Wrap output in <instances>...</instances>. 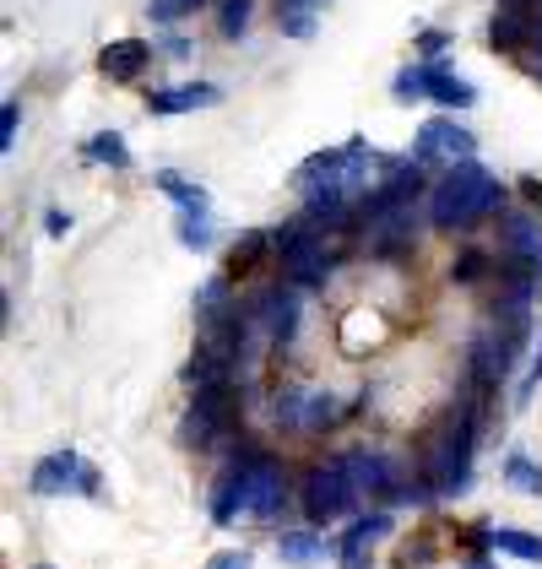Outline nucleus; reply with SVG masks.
Returning a JSON list of instances; mask_svg holds the SVG:
<instances>
[{
  "instance_id": "1",
  "label": "nucleus",
  "mask_w": 542,
  "mask_h": 569,
  "mask_svg": "<svg viewBox=\"0 0 542 569\" xmlns=\"http://www.w3.org/2000/svg\"><path fill=\"white\" fill-rule=\"evenodd\" d=\"M478 418H483V401L461 391V401L434 423V435H429V445H423V472H429V482H434V493H445V499L472 488Z\"/></svg>"
},
{
  "instance_id": "2",
  "label": "nucleus",
  "mask_w": 542,
  "mask_h": 569,
  "mask_svg": "<svg viewBox=\"0 0 542 569\" xmlns=\"http://www.w3.org/2000/svg\"><path fill=\"white\" fill-rule=\"evenodd\" d=\"M499 207H504V184L472 158V163H455L451 174L434 184L429 222H434V228H472V222L494 218Z\"/></svg>"
},
{
  "instance_id": "3",
  "label": "nucleus",
  "mask_w": 542,
  "mask_h": 569,
  "mask_svg": "<svg viewBox=\"0 0 542 569\" xmlns=\"http://www.w3.org/2000/svg\"><path fill=\"white\" fill-rule=\"evenodd\" d=\"M353 505H359V493H353V478H348L342 461L310 467V478H304V510H310V521H342Z\"/></svg>"
},
{
  "instance_id": "4",
  "label": "nucleus",
  "mask_w": 542,
  "mask_h": 569,
  "mask_svg": "<svg viewBox=\"0 0 542 569\" xmlns=\"http://www.w3.org/2000/svg\"><path fill=\"white\" fill-rule=\"evenodd\" d=\"M472 152H478V141H472V131H461L455 120H429L423 131H418V141H412V158L418 163H472Z\"/></svg>"
},
{
  "instance_id": "5",
  "label": "nucleus",
  "mask_w": 542,
  "mask_h": 569,
  "mask_svg": "<svg viewBox=\"0 0 542 569\" xmlns=\"http://www.w3.org/2000/svg\"><path fill=\"white\" fill-rule=\"evenodd\" d=\"M239 478H244V516L250 521H277V510L288 499L282 467L277 461H250V467H239Z\"/></svg>"
},
{
  "instance_id": "6",
  "label": "nucleus",
  "mask_w": 542,
  "mask_h": 569,
  "mask_svg": "<svg viewBox=\"0 0 542 569\" xmlns=\"http://www.w3.org/2000/svg\"><path fill=\"white\" fill-rule=\"evenodd\" d=\"M228 418H233V386H207V391H195V407L184 412V439L212 445Z\"/></svg>"
},
{
  "instance_id": "7",
  "label": "nucleus",
  "mask_w": 542,
  "mask_h": 569,
  "mask_svg": "<svg viewBox=\"0 0 542 569\" xmlns=\"http://www.w3.org/2000/svg\"><path fill=\"white\" fill-rule=\"evenodd\" d=\"M277 418H288L293 429H331L342 418V396L325 391H282L277 396Z\"/></svg>"
},
{
  "instance_id": "8",
  "label": "nucleus",
  "mask_w": 542,
  "mask_h": 569,
  "mask_svg": "<svg viewBox=\"0 0 542 569\" xmlns=\"http://www.w3.org/2000/svg\"><path fill=\"white\" fill-rule=\"evenodd\" d=\"M33 488H39V493H92V488H98V478L88 472V461H82V456L60 450V456L39 461V472H33Z\"/></svg>"
},
{
  "instance_id": "9",
  "label": "nucleus",
  "mask_w": 542,
  "mask_h": 569,
  "mask_svg": "<svg viewBox=\"0 0 542 569\" xmlns=\"http://www.w3.org/2000/svg\"><path fill=\"white\" fill-rule=\"evenodd\" d=\"M342 467H348V478H353V493H359V499H391V493H397V467H391L385 456H374V450L342 456Z\"/></svg>"
},
{
  "instance_id": "10",
  "label": "nucleus",
  "mask_w": 542,
  "mask_h": 569,
  "mask_svg": "<svg viewBox=\"0 0 542 569\" xmlns=\"http://www.w3.org/2000/svg\"><path fill=\"white\" fill-rule=\"evenodd\" d=\"M499 239H504V244H499L504 256L542 266V222H532L526 212H504V218H499Z\"/></svg>"
},
{
  "instance_id": "11",
  "label": "nucleus",
  "mask_w": 542,
  "mask_h": 569,
  "mask_svg": "<svg viewBox=\"0 0 542 569\" xmlns=\"http://www.w3.org/2000/svg\"><path fill=\"white\" fill-rule=\"evenodd\" d=\"M147 54H152V49L141 44V39H120V44H109L98 54V71H103L109 82H131V77H141Z\"/></svg>"
},
{
  "instance_id": "12",
  "label": "nucleus",
  "mask_w": 542,
  "mask_h": 569,
  "mask_svg": "<svg viewBox=\"0 0 542 569\" xmlns=\"http://www.w3.org/2000/svg\"><path fill=\"white\" fill-rule=\"evenodd\" d=\"M223 92L212 82H190V88H169V92H152V114H180V109H207L218 103Z\"/></svg>"
},
{
  "instance_id": "13",
  "label": "nucleus",
  "mask_w": 542,
  "mask_h": 569,
  "mask_svg": "<svg viewBox=\"0 0 542 569\" xmlns=\"http://www.w3.org/2000/svg\"><path fill=\"white\" fill-rule=\"evenodd\" d=\"M277 553H282V565H293V569L325 565V542H320L315 531H282Z\"/></svg>"
},
{
  "instance_id": "14",
  "label": "nucleus",
  "mask_w": 542,
  "mask_h": 569,
  "mask_svg": "<svg viewBox=\"0 0 542 569\" xmlns=\"http://www.w3.org/2000/svg\"><path fill=\"white\" fill-rule=\"evenodd\" d=\"M526 33H532V6H504V11L494 17V28H489V44L515 49Z\"/></svg>"
},
{
  "instance_id": "15",
  "label": "nucleus",
  "mask_w": 542,
  "mask_h": 569,
  "mask_svg": "<svg viewBox=\"0 0 542 569\" xmlns=\"http://www.w3.org/2000/svg\"><path fill=\"white\" fill-rule=\"evenodd\" d=\"M423 92L440 98L445 109H466V103H472V88H466L461 77H451V71H440V66H423Z\"/></svg>"
},
{
  "instance_id": "16",
  "label": "nucleus",
  "mask_w": 542,
  "mask_h": 569,
  "mask_svg": "<svg viewBox=\"0 0 542 569\" xmlns=\"http://www.w3.org/2000/svg\"><path fill=\"white\" fill-rule=\"evenodd\" d=\"M233 516H244V478H239V472H228V478L212 488V521L228 526Z\"/></svg>"
},
{
  "instance_id": "17",
  "label": "nucleus",
  "mask_w": 542,
  "mask_h": 569,
  "mask_svg": "<svg viewBox=\"0 0 542 569\" xmlns=\"http://www.w3.org/2000/svg\"><path fill=\"white\" fill-rule=\"evenodd\" d=\"M88 158L109 163V169H131V147H126V136H120V131H98V136H92Z\"/></svg>"
},
{
  "instance_id": "18",
  "label": "nucleus",
  "mask_w": 542,
  "mask_h": 569,
  "mask_svg": "<svg viewBox=\"0 0 542 569\" xmlns=\"http://www.w3.org/2000/svg\"><path fill=\"white\" fill-rule=\"evenodd\" d=\"M504 482L521 488V493H532V499H542V467L532 456H510V461H504Z\"/></svg>"
},
{
  "instance_id": "19",
  "label": "nucleus",
  "mask_w": 542,
  "mask_h": 569,
  "mask_svg": "<svg viewBox=\"0 0 542 569\" xmlns=\"http://www.w3.org/2000/svg\"><path fill=\"white\" fill-rule=\"evenodd\" d=\"M489 542H494V548H504V553H515V559H532V565H542V537H532V531H494Z\"/></svg>"
},
{
  "instance_id": "20",
  "label": "nucleus",
  "mask_w": 542,
  "mask_h": 569,
  "mask_svg": "<svg viewBox=\"0 0 542 569\" xmlns=\"http://www.w3.org/2000/svg\"><path fill=\"white\" fill-rule=\"evenodd\" d=\"M250 11H255V0H223V6H218V28H223V39H239V33L250 28Z\"/></svg>"
},
{
  "instance_id": "21",
  "label": "nucleus",
  "mask_w": 542,
  "mask_h": 569,
  "mask_svg": "<svg viewBox=\"0 0 542 569\" xmlns=\"http://www.w3.org/2000/svg\"><path fill=\"white\" fill-rule=\"evenodd\" d=\"M180 239L190 250H207L212 244V218L207 212H180Z\"/></svg>"
},
{
  "instance_id": "22",
  "label": "nucleus",
  "mask_w": 542,
  "mask_h": 569,
  "mask_svg": "<svg viewBox=\"0 0 542 569\" xmlns=\"http://www.w3.org/2000/svg\"><path fill=\"white\" fill-rule=\"evenodd\" d=\"M158 184H163V190H169V196L180 201V212H207V196H201L195 184H184L180 174H163V179H158Z\"/></svg>"
},
{
  "instance_id": "23",
  "label": "nucleus",
  "mask_w": 542,
  "mask_h": 569,
  "mask_svg": "<svg viewBox=\"0 0 542 569\" xmlns=\"http://www.w3.org/2000/svg\"><path fill=\"white\" fill-rule=\"evenodd\" d=\"M201 0H152V17L158 22H174V17H184V11H195Z\"/></svg>"
},
{
  "instance_id": "24",
  "label": "nucleus",
  "mask_w": 542,
  "mask_h": 569,
  "mask_svg": "<svg viewBox=\"0 0 542 569\" xmlns=\"http://www.w3.org/2000/svg\"><path fill=\"white\" fill-rule=\"evenodd\" d=\"M483 250H466V256H461V261H455V282H472V277H483Z\"/></svg>"
},
{
  "instance_id": "25",
  "label": "nucleus",
  "mask_w": 542,
  "mask_h": 569,
  "mask_svg": "<svg viewBox=\"0 0 542 569\" xmlns=\"http://www.w3.org/2000/svg\"><path fill=\"white\" fill-rule=\"evenodd\" d=\"M397 98H423V66H412L397 77Z\"/></svg>"
},
{
  "instance_id": "26",
  "label": "nucleus",
  "mask_w": 542,
  "mask_h": 569,
  "mask_svg": "<svg viewBox=\"0 0 542 569\" xmlns=\"http://www.w3.org/2000/svg\"><path fill=\"white\" fill-rule=\"evenodd\" d=\"M17 120H22V109H17V103H6V109H0V147H11V136H17Z\"/></svg>"
},
{
  "instance_id": "27",
  "label": "nucleus",
  "mask_w": 542,
  "mask_h": 569,
  "mask_svg": "<svg viewBox=\"0 0 542 569\" xmlns=\"http://www.w3.org/2000/svg\"><path fill=\"white\" fill-rule=\"evenodd\" d=\"M538 380H542V352L532 358V369H526V380H521V391H515V401H521V407L532 401V391H538Z\"/></svg>"
},
{
  "instance_id": "28",
  "label": "nucleus",
  "mask_w": 542,
  "mask_h": 569,
  "mask_svg": "<svg viewBox=\"0 0 542 569\" xmlns=\"http://www.w3.org/2000/svg\"><path fill=\"white\" fill-rule=\"evenodd\" d=\"M255 256H261V239H244V250L233 256V271H250V266H255Z\"/></svg>"
},
{
  "instance_id": "29",
  "label": "nucleus",
  "mask_w": 542,
  "mask_h": 569,
  "mask_svg": "<svg viewBox=\"0 0 542 569\" xmlns=\"http://www.w3.org/2000/svg\"><path fill=\"white\" fill-rule=\"evenodd\" d=\"M342 569H369V559H363V542H342Z\"/></svg>"
},
{
  "instance_id": "30",
  "label": "nucleus",
  "mask_w": 542,
  "mask_h": 569,
  "mask_svg": "<svg viewBox=\"0 0 542 569\" xmlns=\"http://www.w3.org/2000/svg\"><path fill=\"white\" fill-rule=\"evenodd\" d=\"M207 569H250V553H218Z\"/></svg>"
},
{
  "instance_id": "31",
  "label": "nucleus",
  "mask_w": 542,
  "mask_h": 569,
  "mask_svg": "<svg viewBox=\"0 0 542 569\" xmlns=\"http://www.w3.org/2000/svg\"><path fill=\"white\" fill-rule=\"evenodd\" d=\"M466 569H494V565H466Z\"/></svg>"
},
{
  "instance_id": "32",
  "label": "nucleus",
  "mask_w": 542,
  "mask_h": 569,
  "mask_svg": "<svg viewBox=\"0 0 542 569\" xmlns=\"http://www.w3.org/2000/svg\"><path fill=\"white\" fill-rule=\"evenodd\" d=\"M538 39H542V33H538ZM538 71H542V54H538Z\"/></svg>"
},
{
  "instance_id": "33",
  "label": "nucleus",
  "mask_w": 542,
  "mask_h": 569,
  "mask_svg": "<svg viewBox=\"0 0 542 569\" xmlns=\"http://www.w3.org/2000/svg\"><path fill=\"white\" fill-rule=\"evenodd\" d=\"M39 569H49V565H39Z\"/></svg>"
}]
</instances>
